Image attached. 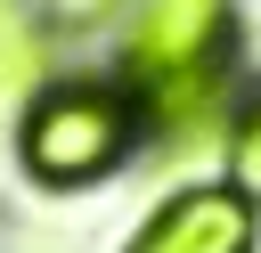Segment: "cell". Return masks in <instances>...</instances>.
<instances>
[{"mask_svg": "<svg viewBox=\"0 0 261 253\" xmlns=\"http://www.w3.org/2000/svg\"><path fill=\"white\" fill-rule=\"evenodd\" d=\"M147 139V106L122 82H49L16 114V163L41 188H98Z\"/></svg>", "mask_w": 261, "mask_h": 253, "instance_id": "obj_1", "label": "cell"}, {"mask_svg": "<svg viewBox=\"0 0 261 253\" xmlns=\"http://www.w3.org/2000/svg\"><path fill=\"white\" fill-rule=\"evenodd\" d=\"M228 33H237L228 0H139V16L122 24V73H130V90L212 73L228 57Z\"/></svg>", "mask_w": 261, "mask_h": 253, "instance_id": "obj_2", "label": "cell"}, {"mask_svg": "<svg viewBox=\"0 0 261 253\" xmlns=\"http://www.w3.org/2000/svg\"><path fill=\"white\" fill-rule=\"evenodd\" d=\"M122 253H261V212L228 180H204V188L163 196Z\"/></svg>", "mask_w": 261, "mask_h": 253, "instance_id": "obj_3", "label": "cell"}, {"mask_svg": "<svg viewBox=\"0 0 261 253\" xmlns=\"http://www.w3.org/2000/svg\"><path fill=\"white\" fill-rule=\"evenodd\" d=\"M41 73H49V41H41V24L16 16V8H0V106L33 98Z\"/></svg>", "mask_w": 261, "mask_h": 253, "instance_id": "obj_4", "label": "cell"}, {"mask_svg": "<svg viewBox=\"0 0 261 253\" xmlns=\"http://www.w3.org/2000/svg\"><path fill=\"white\" fill-rule=\"evenodd\" d=\"M228 188L261 212V98H245L228 122Z\"/></svg>", "mask_w": 261, "mask_h": 253, "instance_id": "obj_5", "label": "cell"}, {"mask_svg": "<svg viewBox=\"0 0 261 253\" xmlns=\"http://www.w3.org/2000/svg\"><path fill=\"white\" fill-rule=\"evenodd\" d=\"M49 8H57V16H65V24H90V16H106V8H114V0H49Z\"/></svg>", "mask_w": 261, "mask_h": 253, "instance_id": "obj_6", "label": "cell"}]
</instances>
